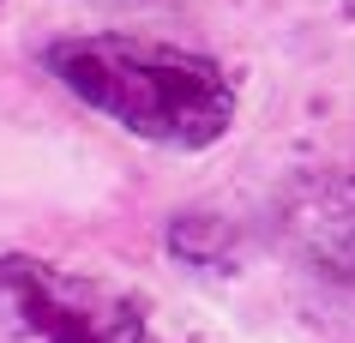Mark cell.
Segmentation results:
<instances>
[{
	"label": "cell",
	"mask_w": 355,
	"mask_h": 343,
	"mask_svg": "<svg viewBox=\"0 0 355 343\" xmlns=\"http://www.w3.org/2000/svg\"><path fill=\"white\" fill-rule=\"evenodd\" d=\"M49 73L91 103L96 114H109L114 127L168 145V151H205L235 127L241 96L229 85V73L211 55L175 49V42L150 37H60L49 42Z\"/></svg>",
	"instance_id": "obj_1"
},
{
	"label": "cell",
	"mask_w": 355,
	"mask_h": 343,
	"mask_svg": "<svg viewBox=\"0 0 355 343\" xmlns=\"http://www.w3.org/2000/svg\"><path fill=\"white\" fill-rule=\"evenodd\" d=\"M0 343H145V307L103 277L0 253Z\"/></svg>",
	"instance_id": "obj_2"
}]
</instances>
